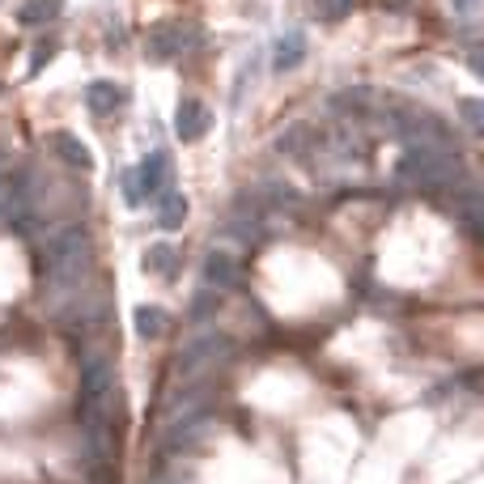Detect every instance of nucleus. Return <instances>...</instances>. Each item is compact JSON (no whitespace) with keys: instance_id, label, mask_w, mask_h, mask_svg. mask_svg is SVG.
Segmentation results:
<instances>
[{"instance_id":"obj_1","label":"nucleus","mask_w":484,"mask_h":484,"mask_svg":"<svg viewBox=\"0 0 484 484\" xmlns=\"http://www.w3.org/2000/svg\"><path fill=\"white\" fill-rule=\"evenodd\" d=\"M43 264H48V285L51 293L77 290V281L90 268V234L85 226H60L51 229L43 242Z\"/></svg>"},{"instance_id":"obj_2","label":"nucleus","mask_w":484,"mask_h":484,"mask_svg":"<svg viewBox=\"0 0 484 484\" xmlns=\"http://www.w3.org/2000/svg\"><path fill=\"white\" fill-rule=\"evenodd\" d=\"M115 395V374L107 357H90L81 366V391H77V417L90 429V442L102 446V425H107V403Z\"/></svg>"},{"instance_id":"obj_3","label":"nucleus","mask_w":484,"mask_h":484,"mask_svg":"<svg viewBox=\"0 0 484 484\" xmlns=\"http://www.w3.org/2000/svg\"><path fill=\"white\" fill-rule=\"evenodd\" d=\"M400 175L412 178V183H425V187H437V183H451L459 175V158L451 149H425L412 145L400 158Z\"/></svg>"},{"instance_id":"obj_4","label":"nucleus","mask_w":484,"mask_h":484,"mask_svg":"<svg viewBox=\"0 0 484 484\" xmlns=\"http://www.w3.org/2000/svg\"><path fill=\"white\" fill-rule=\"evenodd\" d=\"M229 353H234V340H229L226 332H195V336L178 349L175 370H178V378H195L204 366H217V361H226Z\"/></svg>"},{"instance_id":"obj_5","label":"nucleus","mask_w":484,"mask_h":484,"mask_svg":"<svg viewBox=\"0 0 484 484\" xmlns=\"http://www.w3.org/2000/svg\"><path fill=\"white\" fill-rule=\"evenodd\" d=\"M145 48L153 60H178L183 51L200 48V30L195 26H187V22H161V26H153L145 39Z\"/></svg>"},{"instance_id":"obj_6","label":"nucleus","mask_w":484,"mask_h":484,"mask_svg":"<svg viewBox=\"0 0 484 484\" xmlns=\"http://www.w3.org/2000/svg\"><path fill=\"white\" fill-rule=\"evenodd\" d=\"M212 128V111L200 102V98H183L178 102V111H175V132H178V141H200L204 132Z\"/></svg>"},{"instance_id":"obj_7","label":"nucleus","mask_w":484,"mask_h":484,"mask_svg":"<svg viewBox=\"0 0 484 484\" xmlns=\"http://www.w3.org/2000/svg\"><path fill=\"white\" fill-rule=\"evenodd\" d=\"M166 175H170V158H166V153H149V158L141 161V170L132 175V187H136L141 200H145V195H161L166 192Z\"/></svg>"},{"instance_id":"obj_8","label":"nucleus","mask_w":484,"mask_h":484,"mask_svg":"<svg viewBox=\"0 0 484 484\" xmlns=\"http://www.w3.org/2000/svg\"><path fill=\"white\" fill-rule=\"evenodd\" d=\"M302 60H307V34L285 30L281 39H276V48H272V68L276 73H290V68H298Z\"/></svg>"},{"instance_id":"obj_9","label":"nucleus","mask_w":484,"mask_h":484,"mask_svg":"<svg viewBox=\"0 0 484 484\" xmlns=\"http://www.w3.org/2000/svg\"><path fill=\"white\" fill-rule=\"evenodd\" d=\"M119 102H124V90H119L115 81H90V90H85L90 115H111Z\"/></svg>"},{"instance_id":"obj_10","label":"nucleus","mask_w":484,"mask_h":484,"mask_svg":"<svg viewBox=\"0 0 484 484\" xmlns=\"http://www.w3.org/2000/svg\"><path fill=\"white\" fill-rule=\"evenodd\" d=\"M51 149L60 153V161H65V166H77V170H90V166H94V153L81 145L73 132H56V136H51Z\"/></svg>"},{"instance_id":"obj_11","label":"nucleus","mask_w":484,"mask_h":484,"mask_svg":"<svg viewBox=\"0 0 484 484\" xmlns=\"http://www.w3.org/2000/svg\"><path fill=\"white\" fill-rule=\"evenodd\" d=\"M204 281H209L212 290H229V285L238 281L234 255H226V251H209V259H204Z\"/></svg>"},{"instance_id":"obj_12","label":"nucleus","mask_w":484,"mask_h":484,"mask_svg":"<svg viewBox=\"0 0 484 484\" xmlns=\"http://www.w3.org/2000/svg\"><path fill=\"white\" fill-rule=\"evenodd\" d=\"M65 13V0H26L22 9H17V22L22 26H48L56 17Z\"/></svg>"},{"instance_id":"obj_13","label":"nucleus","mask_w":484,"mask_h":484,"mask_svg":"<svg viewBox=\"0 0 484 484\" xmlns=\"http://www.w3.org/2000/svg\"><path fill=\"white\" fill-rule=\"evenodd\" d=\"M187 221V195L183 192H161L158 195V226L161 229H178Z\"/></svg>"},{"instance_id":"obj_14","label":"nucleus","mask_w":484,"mask_h":484,"mask_svg":"<svg viewBox=\"0 0 484 484\" xmlns=\"http://www.w3.org/2000/svg\"><path fill=\"white\" fill-rule=\"evenodd\" d=\"M132 323H136V332L145 340H158L166 327H170V315L161 307H136V315H132Z\"/></svg>"},{"instance_id":"obj_15","label":"nucleus","mask_w":484,"mask_h":484,"mask_svg":"<svg viewBox=\"0 0 484 484\" xmlns=\"http://www.w3.org/2000/svg\"><path fill=\"white\" fill-rule=\"evenodd\" d=\"M175 264H178V255L170 242H153L145 251V272H153V276H175Z\"/></svg>"},{"instance_id":"obj_16","label":"nucleus","mask_w":484,"mask_h":484,"mask_svg":"<svg viewBox=\"0 0 484 484\" xmlns=\"http://www.w3.org/2000/svg\"><path fill=\"white\" fill-rule=\"evenodd\" d=\"M204 429H209L204 420H183V425H178L175 434H170V442H166V446H170V451H183V446H195V442L204 437Z\"/></svg>"},{"instance_id":"obj_17","label":"nucleus","mask_w":484,"mask_h":484,"mask_svg":"<svg viewBox=\"0 0 484 484\" xmlns=\"http://www.w3.org/2000/svg\"><path fill=\"white\" fill-rule=\"evenodd\" d=\"M307 136H310V128L298 124V128H290L285 136H276V149H281V153H298V149L307 145Z\"/></svg>"},{"instance_id":"obj_18","label":"nucleus","mask_w":484,"mask_h":484,"mask_svg":"<svg viewBox=\"0 0 484 484\" xmlns=\"http://www.w3.org/2000/svg\"><path fill=\"white\" fill-rule=\"evenodd\" d=\"M459 115H463L468 132H480L484 128V111H480V102H476V98H463V102H459Z\"/></svg>"},{"instance_id":"obj_19","label":"nucleus","mask_w":484,"mask_h":484,"mask_svg":"<svg viewBox=\"0 0 484 484\" xmlns=\"http://www.w3.org/2000/svg\"><path fill=\"white\" fill-rule=\"evenodd\" d=\"M319 13L327 17V22H340V17L353 13V0H319Z\"/></svg>"},{"instance_id":"obj_20","label":"nucleus","mask_w":484,"mask_h":484,"mask_svg":"<svg viewBox=\"0 0 484 484\" xmlns=\"http://www.w3.org/2000/svg\"><path fill=\"white\" fill-rule=\"evenodd\" d=\"M217 302H221V298H217V293H212V290L195 293V302H192V319H204L209 310H217Z\"/></svg>"},{"instance_id":"obj_21","label":"nucleus","mask_w":484,"mask_h":484,"mask_svg":"<svg viewBox=\"0 0 484 484\" xmlns=\"http://www.w3.org/2000/svg\"><path fill=\"white\" fill-rule=\"evenodd\" d=\"M451 9H454V13H463V17H468L471 9H476V0H451Z\"/></svg>"},{"instance_id":"obj_22","label":"nucleus","mask_w":484,"mask_h":484,"mask_svg":"<svg viewBox=\"0 0 484 484\" xmlns=\"http://www.w3.org/2000/svg\"><path fill=\"white\" fill-rule=\"evenodd\" d=\"M4 192H9V175H0V200H4Z\"/></svg>"}]
</instances>
